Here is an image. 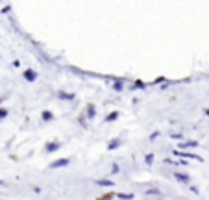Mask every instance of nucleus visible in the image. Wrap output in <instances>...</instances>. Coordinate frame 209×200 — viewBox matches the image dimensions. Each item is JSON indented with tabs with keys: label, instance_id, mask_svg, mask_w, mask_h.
<instances>
[{
	"label": "nucleus",
	"instance_id": "4468645a",
	"mask_svg": "<svg viewBox=\"0 0 209 200\" xmlns=\"http://www.w3.org/2000/svg\"><path fill=\"white\" fill-rule=\"evenodd\" d=\"M152 159H154V156H152V154H148V156H146V163H152Z\"/></svg>",
	"mask_w": 209,
	"mask_h": 200
},
{
	"label": "nucleus",
	"instance_id": "9b49d317",
	"mask_svg": "<svg viewBox=\"0 0 209 200\" xmlns=\"http://www.w3.org/2000/svg\"><path fill=\"white\" fill-rule=\"evenodd\" d=\"M117 117H119V115H117V113H111V115H109V117H108V121H115V119H117Z\"/></svg>",
	"mask_w": 209,
	"mask_h": 200
},
{
	"label": "nucleus",
	"instance_id": "1a4fd4ad",
	"mask_svg": "<svg viewBox=\"0 0 209 200\" xmlns=\"http://www.w3.org/2000/svg\"><path fill=\"white\" fill-rule=\"evenodd\" d=\"M117 144H119V141L115 139V141H111V143H109V148H111V150H113V148H117Z\"/></svg>",
	"mask_w": 209,
	"mask_h": 200
},
{
	"label": "nucleus",
	"instance_id": "423d86ee",
	"mask_svg": "<svg viewBox=\"0 0 209 200\" xmlns=\"http://www.w3.org/2000/svg\"><path fill=\"white\" fill-rule=\"evenodd\" d=\"M196 141H192V143H185V144H181V148H189V147H196Z\"/></svg>",
	"mask_w": 209,
	"mask_h": 200
},
{
	"label": "nucleus",
	"instance_id": "ddd939ff",
	"mask_svg": "<svg viewBox=\"0 0 209 200\" xmlns=\"http://www.w3.org/2000/svg\"><path fill=\"white\" fill-rule=\"evenodd\" d=\"M131 197H133V194H122V193L119 194V198H131Z\"/></svg>",
	"mask_w": 209,
	"mask_h": 200
},
{
	"label": "nucleus",
	"instance_id": "f03ea898",
	"mask_svg": "<svg viewBox=\"0 0 209 200\" xmlns=\"http://www.w3.org/2000/svg\"><path fill=\"white\" fill-rule=\"evenodd\" d=\"M65 165H69V159H58L56 163H52L50 167L52 169H56V167H65Z\"/></svg>",
	"mask_w": 209,
	"mask_h": 200
},
{
	"label": "nucleus",
	"instance_id": "6e6552de",
	"mask_svg": "<svg viewBox=\"0 0 209 200\" xmlns=\"http://www.w3.org/2000/svg\"><path fill=\"white\" fill-rule=\"evenodd\" d=\"M59 97H61V98H65V100H72V98H74L72 94H65V93H61Z\"/></svg>",
	"mask_w": 209,
	"mask_h": 200
},
{
	"label": "nucleus",
	"instance_id": "20e7f679",
	"mask_svg": "<svg viewBox=\"0 0 209 200\" xmlns=\"http://www.w3.org/2000/svg\"><path fill=\"white\" fill-rule=\"evenodd\" d=\"M24 76H26V80L33 82V80H35V72H33V71H26V72H24Z\"/></svg>",
	"mask_w": 209,
	"mask_h": 200
},
{
	"label": "nucleus",
	"instance_id": "39448f33",
	"mask_svg": "<svg viewBox=\"0 0 209 200\" xmlns=\"http://www.w3.org/2000/svg\"><path fill=\"white\" fill-rule=\"evenodd\" d=\"M58 147H59V144H58V143H50V144H48V147H47V152H54V150H56V148H58Z\"/></svg>",
	"mask_w": 209,
	"mask_h": 200
},
{
	"label": "nucleus",
	"instance_id": "f8f14e48",
	"mask_svg": "<svg viewBox=\"0 0 209 200\" xmlns=\"http://www.w3.org/2000/svg\"><path fill=\"white\" fill-rule=\"evenodd\" d=\"M6 115H8V111H6V109H0V119H4Z\"/></svg>",
	"mask_w": 209,
	"mask_h": 200
},
{
	"label": "nucleus",
	"instance_id": "f257e3e1",
	"mask_svg": "<svg viewBox=\"0 0 209 200\" xmlns=\"http://www.w3.org/2000/svg\"><path fill=\"white\" fill-rule=\"evenodd\" d=\"M176 156H181V158H187V159H194V161H202L200 156H194V154H185V152H178V150H176Z\"/></svg>",
	"mask_w": 209,
	"mask_h": 200
},
{
	"label": "nucleus",
	"instance_id": "0eeeda50",
	"mask_svg": "<svg viewBox=\"0 0 209 200\" xmlns=\"http://www.w3.org/2000/svg\"><path fill=\"white\" fill-rule=\"evenodd\" d=\"M100 185H113V182H109V180H100Z\"/></svg>",
	"mask_w": 209,
	"mask_h": 200
},
{
	"label": "nucleus",
	"instance_id": "9d476101",
	"mask_svg": "<svg viewBox=\"0 0 209 200\" xmlns=\"http://www.w3.org/2000/svg\"><path fill=\"white\" fill-rule=\"evenodd\" d=\"M43 117L47 119V121H50V119H52V113H50V111H47V113H43Z\"/></svg>",
	"mask_w": 209,
	"mask_h": 200
},
{
	"label": "nucleus",
	"instance_id": "7ed1b4c3",
	"mask_svg": "<svg viewBox=\"0 0 209 200\" xmlns=\"http://www.w3.org/2000/svg\"><path fill=\"white\" fill-rule=\"evenodd\" d=\"M176 176V180H180V182H183V183H187L189 182V176H187V174H181V172H176L174 174Z\"/></svg>",
	"mask_w": 209,
	"mask_h": 200
}]
</instances>
